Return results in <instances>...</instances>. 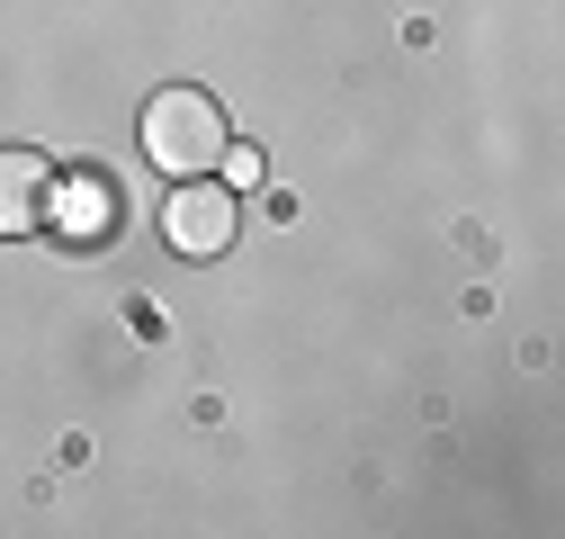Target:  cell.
I'll list each match as a JSON object with an SVG mask.
<instances>
[{
    "instance_id": "obj_1",
    "label": "cell",
    "mask_w": 565,
    "mask_h": 539,
    "mask_svg": "<svg viewBox=\"0 0 565 539\" xmlns=\"http://www.w3.org/2000/svg\"><path fill=\"white\" fill-rule=\"evenodd\" d=\"M216 154H225V108L206 99V91L171 82V91L145 99V162H153V171L189 180V171H206Z\"/></svg>"
},
{
    "instance_id": "obj_4",
    "label": "cell",
    "mask_w": 565,
    "mask_h": 539,
    "mask_svg": "<svg viewBox=\"0 0 565 539\" xmlns=\"http://www.w3.org/2000/svg\"><path fill=\"white\" fill-rule=\"evenodd\" d=\"M54 198V162L28 145H0V234H36Z\"/></svg>"
},
{
    "instance_id": "obj_3",
    "label": "cell",
    "mask_w": 565,
    "mask_h": 539,
    "mask_svg": "<svg viewBox=\"0 0 565 539\" xmlns=\"http://www.w3.org/2000/svg\"><path fill=\"white\" fill-rule=\"evenodd\" d=\"M45 216L63 225V234H73V243H117V216H126V198H117V180L108 171H73V180H63L54 198H45Z\"/></svg>"
},
{
    "instance_id": "obj_2",
    "label": "cell",
    "mask_w": 565,
    "mask_h": 539,
    "mask_svg": "<svg viewBox=\"0 0 565 539\" xmlns=\"http://www.w3.org/2000/svg\"><path fill=\"white\" fill-rule=\"evenodd\" d=\"M162 234H171L180 261H216V252L234 243V189H216V180H180V189L162 198Z\"/></svg>"
},
{
    "instance_id": "obj_5",
    "label": "cell",
    "mask_w": 565,
    "mask_h": 539,
    "mask_svg": "<svg viewBox=\"0 0 565 539\" xmlns=\"http://www.w3.org/2000/svg\"><path fill=\"white\" fill-rule=\"evenodd\" d=\"M216 162H225V189H260V171H269L260 145H234V135H225V154H216Z\"/></svg>"
}]
</instances>
